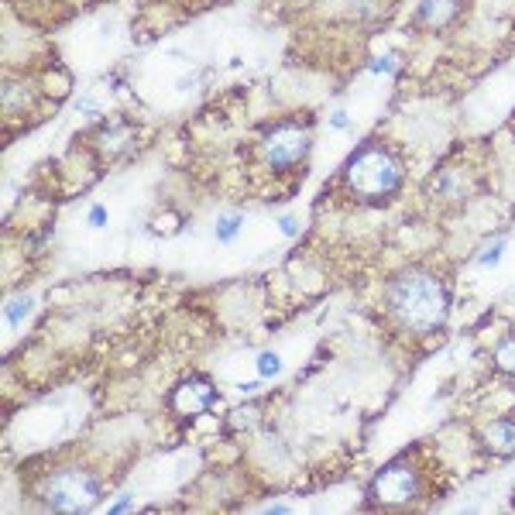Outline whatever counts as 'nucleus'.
Returning a JSON list of instances; mask_svg holds the SVG:
<instances>
[{"mask_svg": "<svg viewBox=\"0 0 515 515\" xmlns=\"http://www.w3.org/2000/svg\"><path fill=\"white\" fill-rule=\"evenodd\" d=\"M385 309L402 330L426 337L443 330L450 313V292L430 268H402L385 286Z\"/></svg>", "mask_w": 515, "mask_h": 515, "instance_id": "nucleus-1", "label": "nucleus"}, {"mask_svg": "<svg viewBox=\"0 0 515 515\" xmlns=\"http://www.w3.org/2000/svg\"><path fill=\"white\" fill-rule=\"evenodd\" d=\"M343 189L361 203H389L405 186V162L389 145H364L350 155V162L341 172Z\"/></svg>", "mask_w": 515, "mask_h": 515, "instance_id": "nucleus-2", "label": "nucleus"}, {"mask_svg": "<svg viewBox=\"0 0 515 515\" xmlns=\"http://www.w3.org/2000/svg\"><path fill=\"white\" fill-rule=\"evenodd\" d=\"M309 148H313V131H309V120H295V117H282L275 124H268L258 141H254V152H258V162L272 175H286V172H295L306 165L309 158Z\"/></svg>", "mask_w": 515, "mask_h": 515, "instance_id": "nucleus-3", "label": "nucleus"}, {"mask_svg": "<svg viewBox=\"0 0 515 515\" xmlns=\"http://www.w3.org/2000/svg\"><path fill=\"white\" fill-rule=\"evenodd\" d=\"M104 498V477L93 467L65 464L42 481V502L52 512H90Z\"/></svg>", "mask_w": 515, "mask_h": 515, "instance_id": "nucleus-4", "label": "nucleus"}, {"mask_svg": "<svg viewBox=\"0 0 515 515\" xmlns=\"http://www.w3.org/2000/svg\"><path fill=\"white\" fill-rule=\"evenodd\" d=\"M368 495L378 505H412L423 495V477L409 460H395L371 481Z\"/></svg>", "mask_w": 515, "mask_h": 515, "instance_id": "nucleus-5", "label": "nucleus"}, {"mask_svg": "<svg viewBox=\"0 0 515 515\" xmlns=\"http://www.w3.org/2000/svg\"><path fill=\"white\" fill-rule=\"evenodd\" d=\"M467 0H423L419 10H416V28H426V31H447L454 28L464 14Z\"/></svg>", "mask_w": 515, "mask_h": 515, "instance_id": "nucleus-6", "label": "nucleus"}, {"mask_svg": "<svg viewBox=\"0 0 515 515\" xmlns=\"http://www.w3.org/2000/svg\"><path fill=\"white\" fill-rule=\"evenodd\" d=\"M90 138H93V148H97L104 158H120V155H127L131 145H134V127H131L127 120H107V124H100Z\"/></svg>", "mask_w": 515, "mask_h": 515, "instance_id": "nucleus-7", "label": "nucleus"}, {"mask_svg": "<svg viewBox=\"0 0 515 515\" xmlns=\"http://www.w3.org/2000/svg\"><path fill=\"white\" fill-rule=\"evenodd\" d=\"M172 402H175L182 412H206V409L217 402V389L206 385V382H186V385H179V392H175Z\"/></svg>", "mask_w": 515, "mask_h": 515, "instance_id": "nucleus-8", "label": "nucleus"}, {"mask_svg": "<svg viewBox=\"0 0 515 515\" xmlns=\"http://www.w3.org/2000/svg\"><path fill=\"white\" fill-rule=\"evenodd\" d=\"M484 447L498 457L515 454V419H491L484 426Z\"/></svg>", "mask_w": 515, "mask_h": 515, "instance_id": "nucleus-9", "label": "nucleus"}, {"mask_svg": "<svg viewBox=\"0 0 515 515\" xmlns=\"http://www.w3.org/2000/svg\"><path fill=\"white\" fill-rule=\"evenodd\" d=\"M240 230H244V217H240V213H224V217L213 224V237H217V244H230Z\"/></svg>", "mask_w": 515, "mask_h": 515, "instance_id": "nucleus-10", "label": "nucleus"}, {"mask_svg": "<svg viewBox=\"0 0 515 515\" xmlns=\"http://www.w3.org/2000/svg\"><path fill=\"white\" fill-rule=\"evenodd\" d=\"M495 368L515 378V334H509L505 341L495 347Z\"/></svg>", "mask_w": 515, "mask_h": 515, "instance_id": "nucleus-11", "label": "nucleus"}, {"mask_svg": "<svg viewBox=\"0 0 515 515\" xmlns=\"http://www.w3.org/2000/svg\"><path fill=\"white\" fill-rule=\"evenodd\" d=\"M31 309H35V299H31V295H21V299L7 302V309H3V323H7V330H10V327H17V323H21Z\"/></svg>", "mask_w": 515, "mask_h": 515, "instance_id": "nucleus-12", "label": "nucleus"}, {"mask_svg": "<svg viewBox=\"0 0 515 515\" xmlns=\"http://www.w3.org/2000/svg\"><path fill=\"white\" fill-rule=\"evenodd\" d=\"M258 375H261V378H275V375H282V357H279L275 350L258 354Z\"/></svg>", "mask_w": 515, "mask_h": 515, "instance_id": "nucleus-13", "label": "nucleus"}, {"mask_svg": "<svg viewBox=\"0 0 515 515\" xmlns=\"http://www.w3.org/2000/svg\"><path fill=\"white\" fill-rule=\"evenodd\" d=\"M505 244H509L505 237H498V240H491V244H488V251H481V258H477V265H481V268H495V265L502 261V254H505Z\"/></svg>", "mask_w": 515, "mask_h": 515, "instance_id": "nucleus-14", "label": "nucleus"}, {"mask_svg": "<svg viewBox=\"0 0 515 515\" xmlns=\"http://www.w3.org/2000/svg\"><path fill=\"white\" fill-rule=\"evenodd\" d=\"M86 224H90V227H107V224H111V210H107V206H100V203H97V206H90V213H86Z\"/></svg>", "mask_w": 515, "mask_h": 515, "instance_id": "nucleus-15", "label": "nucleus"}, {"mask_svg": "<svg viewBox=\"0 0 515 515\" xmlns=\"http://www.w3.org/2000/svg\"><path fill=\"white\" fill-rule=\"evenodd\" d=\"M330 127H334V131H343V127H350V117L343 114V111H337V114L330 117Z\"/></svg>", "mask_w": 515, "mask_h": 515, "instance_id": "nucleus-16", "label": "nucleus"}, {"mask_svg": "<svg viewBox=\"0 0 515 515\" xmlns=\"http://www.w3.org/2000/svg\"><path fill=\"white\" fill-rule=\"evenodd\" d=\"M279 227H282V234H288V237H292V234L299 230V224H295V217H282V220H279Z\"/></svg>", "mask_w": 515, "mask_h": 515, "instance_id": "nucleus-17", "label": "nucleus"}, {"mask_svg": "<svg viewBox=\"0 0 515 515\" xmlns=\"http://www.w3.org/2000/svg\"><path fill=\"white\" fill-rule=\"evenodd\" d=\"M258 389H261V382H240L237 385V392H244V395H254Z\"/></svg>", "mask_w": 515, "mask_h": 515, "instance_id": "nucleus-18", "label": "nucleus"}, {"mask_svg": "<svg viewBox=\"0 0 515 515\" xmlns=\"http://www.w3.org/2000/svg\"><path fill=\"white\" fill-rule=\"evenodd\" d=\"M131 509H134V502H131V498H120V502L111 505V512H131Z\"/></svg>", "mask_w": 515, "mask_h": 515, "instance_id": "nucleus-19", "label": "nucleus"}]
</instances>
